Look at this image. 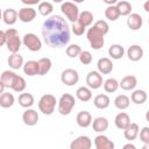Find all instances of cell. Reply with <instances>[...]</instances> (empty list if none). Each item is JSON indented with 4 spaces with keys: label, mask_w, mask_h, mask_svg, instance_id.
<instances>
[{
    "label": "cell",
    "mask_w": 149,
    "mask_h": 149,
    "mask_svg": "<svg viewBox=\"0 0 149 149\" xmlns=\"http://www.w3.org/2000/svg\"><path fill=\"white\" fill-rule=\"evenodd\" d=\"M22 3L27 5V6H34V5H37L41 2V0H21Z\"/></svg>",
    "instance_id": "46"
},
{
    "label": "cell",
    "mask_w": 149,
    "mask_h": 149,
    "mask_svg": "<svg viewBox=\"0 0 149 149\" xmlns=\"http://www.w3.org/2000/svg\"><path fill=\"white\" fill-rule=\"evenodd\" d=\"M105 16L107 20L109 21H116L120 17V13L119 9L116 7V5H111L105 9Z\"/></svg>",
    "instance_id": "36"
},
{
    "label": "cell",
    "mask_w": 149,
    "mask_h": 149,
    "mask_svg": "<svg viewBox=\"0 0 149 149\" xmlns=\"http://www.w3.org/2000/svg\"><path fill=\"white\" fill-rule=\"evenodd\" d=\"M143 9L149 13V0H147V1L143 3Z\"/></svg>",
    "instance_id": "48"
},
{
    "label": "cell",
    "mask_w": 149,
    "mask_h": 149,
    "mask_svg": "<svg viewBox=\"0 0 149 149\" xmlns=\"http://www.w3.org/2000/svg\"><path fill=\"white\" fill-rule=\"evenodd\" d=\"M86 84L91 90H98L104 85V80H102V76L101 73L97 70L90 71L86 76Z\"/></svg>",
    "instance_id": "9"
},
{
    "label": "cell",
    "mask_w": 149,
    "mask_h": 149,
    "mask_svg": "<svg viewBox=\"0 0 149 149\" xmlns=\"http://www.w3.org/2000/svg\"><path fill=\"white\" fill-rule=\"evenodd\" d=\"M17 100H19V105L23 108H30L35 102L34 95L31 93H21Z\"/></svg>",
    "instance_id": "29"
},
{
    "label": "cell",
    "mask_w": 149,
    "mask_h": 149,
    "mask_svg": "<svg viewBox=\"0 0 149 149\" xmlns=\"http://www.w3.org/2000/svg\"><path fill=\"white\" fill-rule=\"evenodd\" d=\"M113 68H114L113 62L108 57L99 58V61L97 63V69H98V71L101 74H108V73H111L113 71Z\"/></svg>",
    "instance_id": "13"
},
{
    "label": "cell",
    "mask_w": 149,
    "mask_h": 149,
    "mask_svg": "<svg viewBox=\"0 0 149 149\" xmlns=\"http://www.w3.org/2000/svg\"><path fill=\"white\" fill-rule=\"evenodd\" d=\"M42 37L47 45L51 48H63L70 42V27L65 19L59 15H51L48 17L41 28Z\"/></svg>",
    "instance_id": "1"
},
{
    "label": "cell",
    "mask_w": 149,
    "mask_h": 149,
    "mask_svg": "<svg viewBox=\"0 0 149 149\" xmlns=\"http://www.w3.org/2000/svg\"><path fill=\"white\" fill-rule=\"evenodd\" d=\"M52 1H54V2H56V3H61L63 0H52Z\"/></svg>",
    "instance_id": "53"
},
{
    "label": "cell",
    "mask_w": 149,
    "mask_h": 149,
    "mask_svg": "<svg viewBox=\"0 0 149 149\" xmlns=\"http://www.w3.org/2000/svg\"><path fill=\"white\" fill-rule=\"evenodd\" d=\"M139 135L142 143H149V127H143L140 130Z\"/></svg>",
    "instance_id": "44"
},
{
    "label": "cell",
    "mask_w": 149,
    "mask_h": 149,
    "mask_svg": "<svg viewBox=\"0 0 149 149\" xmlns=\"http://www.w3.org/2000/svg\"><path fill=\"white\" fill-rule=\"evenodd\" d=\"M104 34H101L98 29H95L94 27H91L87 29L86 31V37L87 41L90 42V45L92 49L94 50H100L104 44H105V40H104Z\"/></svg>",
    "instance_id": "5"
},
{
    "label": "cell",
    "mask_w": 149,
    "mask_h": 149,
    "mask_svg": "<svg viewBox=\"0 0 149 149\" xmlns=\"http://www.w3.org/2000/svg\"><path fill=\"white\" fill-rule=\"evenodd\" d=\"M148 22H149V21H148Z\"/></svg>",
    "instance_id": "54"
},
{
    "label": "cell",
    "mask_w": 149,
    "mask_h": 149,
    "mask_svg": "<svg viewBox=\"0 0 149 149\" xmlns=\"http://www.w3.org/2000/svg\"><path fill=\"white\" fill-rule=\"evenodd\" d=\"M22 43L28 50H30L33 52H37L42 48V42H41L40 37H37V35L34 33L24 34L22 37Z\"/></svg>",
    "instance_id": "7"
},
{
    "label": "cell",
    "mask_w": 149,
    "mask_h": 149,
    "mask_svg": "<svg viewBox=\"0 0 149 149\" xmlns=\"http://www.w3.org/2000/svg\"><path fill=\"white\" fill-rule=\"evenodd\" d=\"M6 42H7L6 31L5 30H1L0 31V45H6Z\"/></svg>",
    "instance_id": "45"
},
{
    "label": "cell",
    "mask_w": 149,
    "mask_h": 149,
    "mask_svg": "<svg viewBox=\"0 0 149 149\" xmlns=\"http://www.w3.org/2000/svg\"><path fill=\"white\" fill-rule=\"evenodd\" d=\"M56 104H58V101L56 100L55 95H52L50 93H47V94H43L40 98V100H38V109L44 115H51L55 112Z\"/></svg>",
    "instance_id": "2"
},
{
    "label": "cell",
    "mask_w": 149,
    "mask_h": 149,
    "mask_svg": "<svg viewBox=\"0 0 149 149\" xmlns=\"http://www.w3.org/2000/svg\"><path fill=\"white\" fill-rule=\"evenodd\" d=\"M123 148H125V149H128V148H130V149H135V146H134L133 143H127V144L123 146Z\"/></svg>",
    "instance_id": "49"
},
{
    "label": "cell",
    "mask_w": 149,
    "mask_h": 149,
    "mask_svg": "<svg viewBox=\"0 0 149 149\" xmlns=\"http://www.w3.org/2000/svg\"><path fill=\"white\" fill-rule=\"evenodd\" d=\"M37 10L42 16H49V15H51V13L54 10V6L49 1H42L38 3Z\"/></svg>",
    "instance_id": "35"
},
{
    "label": "cell",
    "mask_w": 149,
    "mask_h": 149,
    "mask_svg": "<svg viewBox=\"0 0 149 149\" xmlns=\"http://www.w3.org/2000/svg\"><path fill=\"white\" fill-rule=\"evenodd\" d=\"M143 149H149V143H143Z\"/></svg>",
    "instance_id": "51"
},
{
    "label": "cell",
    "mask_w": 149,
    "mask_h": 149,
    "mask_svg": "<svg viewBox=\"0 0 149 149\" xmlns=\"http://www.w3.org/2000/svg\"><path fill=\"white\" fill-rule=\"evenodd\" d=\"M65 52H66V55H68L69 57L74 58V57H78V56L80 55L81 48H80V45H78V44H70V45L66 47Z\"/></svg>",
    "instance_id": "40"
},
{
    "label": "cell",
    "mask_w": 149,
    "mask_h": 149,
    "mask_svg": "<svg viewBox=\"0 0 149 149\" xmlns=\"http://www.w3.org/2000/svg\"><path fill=\"white\" fill-rule=\"evenodd\" d=\"M76 122L81 128H87L92 125V115L87 111H80L76 116Z\"/></svg>",
    "instance_id": "16"
},
{
    "label": "cell",
    "mask_w": 149,
    "mask_h": 149,
    "mask_svg": "<svg viewBox=\"0 0 149 149\" xmlns=\"http://www.w3.org/2000/svg\"><path fill=\"white\" fill-rule=\"evenodd\" d=\"M22 121L26 126L33 127L38 122V113L33 108H26L22 114Z\"/></svg>",
    "instance_id": "11"
},
{
    "label": "cell",
    "mask_w": 149,
    "mask_h": 149,
    "mask_svg": "<svg viewBox=\"0 0 149 149\" xmlns=\"http://www.w3.org/2000/svg\"><path fill=\"white\" fill-rule=\"evenodd\" d=\"M126 52H127V57H128L129 61H132V62H137V61H140V59L143 57V54H144L143 49H142L140 45H137V44L130 45V47L127 49Z\"/></svg>",
    "instance_id": "15"
},
{
    "label": "cell",
    "mask_w": 149,
    "mask_h": 149,
    "mask_svg": "<svg viewBox=\"0 0 149 149\" xmlns=\"http://www.w3.org/2000/svg\"><path fill=\"white\" fill-rule=\"evenodd\" d=\"M76 106V99L73 95H71L70 93H64L61 95L58 104H57V109L58 113L61 115H69L73 107Z\"/></svg>",
    "instance_id": "4"
},
{
    "label": "cell",
    "mask_w": 149,
    "mask_h": 149,
    "mask_svg": "<svg viewBox=\"0 0 149 149\" xmlns=\"http://www.w3.org/2000/svg\"><path fill=\"white\" fill-rule=\"evenodd\" d=\"M94 147L97 149H113L114 142H112L106 135L100 134L94 139Z\"/></svg>",
    "instance_id": "17"
},
{
    "label": "cell",
    "mask_w": 149,
    "mask_h": 149,
    "mask_svg": "<svg viewBox=\"0 0 149 149\" xmlns=\"http://www.w3.org/2000/svg\"><path fill=\"white\" fill-rule=\"evenodd\" d=\"M72 2H74V3H81V2H84L85 0H71Z\"/></svg>",
    "instance_id": "50"
},
{
    "label": "cell",
    "mask_w": 149,
    "mask_h": 149,
    "mask_svg": "<svg viewBox=\"0 0 149 149\" xmlns=\"http://www.w3.org/2000/svg\"><path fill=\"white\" fill-rule=\"evenodd\" d=\"M85 30H86V27H85V26H83L81 23H79L78 21L72 23L71 31H72L74 35H77V36H81V35L85 33Z\"/></svg>",
    "instance_id": "43"
},
{
    "label": "cell",
    "mask_w": 149,
    "mask_h": 149,
    "mask_svg": "<svg viewBox=\"0 0 149 149\" xmlns=\"http://www.w3.org/2000/svg\"><path fill=\"white\" fill-rule=\"evenodd\" d=\"M78 22L81 23L85 27H90L93 22V14L90 10H83L79 13V17H78Z\"/></svg>",
    "instance_id": "34"
},
{
    "label": "cell",
    "mask_w": 149,
    "mask_h": 149,
    "mask_svg": "<svg viewBox=\"0 0 149 149\" xmlns=\"http://www.w3.org/2000/svg\"><path fill=\"white\" fill-rule=\"evenodd\" d=\"M114 123H115L116 128L123 130V129H126L130 125V118H129V115L127 113L120 112L119 114H116V116L114 119Z\"/></svg>",
    "instance_id": "20"
},
{
    "label": "cell",
    "mask_w": 149,
    "mask_h": 149,
    "mask_svg": "<svg viewBox=\"0 0 149 149\" xmlns=\"http://www.w3.org/2000/svg\"><path fill=\"white\" fill-rule=\"evenodd\" d=\"M108 126H109L108 120L104 116H98L92 121V128L97 133H104L105 130H107Z\"/></svg>",
    "instance_id": "23"
},
{
    "label": "cell",
    "mask_w": 149,
    "mask_h": 149,
    "mask_svg": "<svg viewBox=\"0 0 149 149\" xmlns=\"http://www.w3.org/2000/svg\"><path fill=\"white\" fill-rule=\"evenodd\" d=\"M51 66H52V62L50 58H48V57L40 58L38 59V74L40 76L47 74L50 71Z\"/></svg>",
    "instance_id": "31"
},
{
    "label": "cell",
    "mask_w": 149,
    "mask_h": 149,
    "mask_svg": "<svg viewBox=\"0 0 149 149\" xmlns=\"http://www.w3.org/2000/svg\"><path fill=\"white\" fill-rule=\"evenodd\" d=\"M120 87V83L115 78H108L104 81V90L107 93H113Z\"/></svg>",
    "instance_id": "38"
},
{
    "label": "cell",
    "mask_w": 149,
    "mask_h": 149,
    "mask_svg": "<svg viewBox=\"0 0 149 149\" xmlns=\"http://www.w3.org/2000/svg\"><path fill=\"white\" fill-rule=\"evenodd\" d=\"M6 31V35H7V42H6V47L8 49V51L10 54H14V52H19L21 45L23 44L22 43V40L20 38L19 36V33L16 29L14 28H8Z\"/></svg>",
    "instance_id": "3"
},
{
    "label": "cell",
    "mask_w": 149,
    "mask_h": 149,
    "mask_svg": "<svg viewBox=\"0 0 149 149\" xmlns=\"http://www.w3.org/2000/svg\"><path fill=\"white\" fill-rule=\"evenodd\" d=\"M26 86H27V83H26L24 78L19 76V74H16L9 88H12L15 92H23L26 90Z\"/></svg>",
    "instance_id": "33"
},
{
    "label": "cell",
    "mask_w": 149,
    "mask_h": 149,
    "mask_svg": "<svg viewBox=\"0 0 149 149\" xmlns=\"http://www.w3.org/2000/svg\"><path fill=\"white\" fill-rule=\"evenodd\" d=\"M15 102V98L12 93L9 92H2L0 95V106L2 108H9L14 105Z\"/></svg>",
    "instance_id": "32"
},
{
    "label": "cell",
    "mask_w": 149,
    "mask_h": 149,
    "mask_svg": "<svg viewBox=\"0 0 149 149\" xmlns=\"http://www.w3.org/2000/svg\"><path fill=\"white\" fill-rule=\"evenodd\" d=\"M36 10L31 7H23L21 9H19V20L24 22V23H28V22H31L35 17H36Z\"/></svg>",
    "instance_id": "14"
},
{
    "label": "cell",
    "mask_w": 149,
    "mask_h": 149,
    "mask_svg": "<svg viewBox=\"0 0 149 149\" xmlns=\"http://www.w3.org/2000/svg\"><path fill=\"white\" fill-rule=\"evenodd\" d=\"M61 81L66 86H73L79 81V73L74 69H65L61 73Z\"/></svg>",
    "instance_id": "8"
},
{
    "label": "cell",
    "mask_w": 149,
    "mask_h": 149,
    "mask_svg": "<svg viewBox=\"0 0 149 149\" xmlns=\"http://www.w3.org/2000/svg\"><path fill=\"white\" fill-rule=\"evenodd\" d=\"M61 10L62 13L65 15V17L70 21V22H77L78 17H79V8L77 6V3L72 2V1H65L62 2L61 5Z\"/></svg>",
    "instance_id": "6"
},
{
    "label": "cell",
    "mask_w": 149,
    "mask_h": 149,
    "mask_svg": "<svg viewBox=\"0 0 149 149\" xmlns=\"http://www.w3.org/2000/svg\"><path fill=\"white\" fill-rule=\"evenodd\" d=\"M76 97L80 101H84V102L90 101L92 99V91L88 86H80L76 91Z\"/></svg>",
    "instance_id": "26"
},
{
    "label": "cell",
    "mask_w": 149,
    "mask_h": 149,
    "mask_svg": "<svg viewBox=\"0 0 149 149\" xmlns=\"http://www.w3.org/2000/svg\"><path fill=\"white\" fill-rule=\"evenodd\" d=\"M78 58H79V62H80L81 64H84V65L91 64V63H92V59H93L92 54H91L88 50H81V52H80V55L78 56Z\"/></svg>",
    "instance_id": "41"
},
{
    "label": "cell",
    "mask_w": 149,
    "mask_h": 149,
    "mask_svg": "<svg viewBox=\"0 0 149 149\" xmlns=\"http://www.w3.org/2000/svg\"><path fill=\"white\" fill-rule=\"evenodd\" d=\"M23 72L24 74L33 77L38 74V61H27L23 64Z\"/></svg>",
    "instance_id": "24"
},
{
    "label": "cell",
    "mask_w": 149,
    "mask_h": 149,
    "mask_svg": "<svg viewBox=\"0 0 149 149\" xmlns=\"http://www.w3.org/2000/svg\"><path fill=\"white\" fill-rule=\"evenodd\" d=\"M129 105H130V98L127 97L126 94H119L114 99V106L120 111H123V109L128 108Z\"/></svg>",
    "instance_id": "30"
},
{
    "label": "cell",
    "mask_w": 149,
    "mask_h": 149,
    "mask_svg": "<svg viewBox=\"0 0 149 149\" xmlns=\"http://www.w3.org/2000/svg\"><path fill=\"white\" fill-rule=\"evenodd\" d=\"M143 24V19L139 13H130L127 19V26L130 30H139Z\"/></svg>",
    "instance_id": "12"
},
{
    "label": "cell",
    "mask_w": 149,
    "mask_h": 149,
    "mask_svg": "<svg viewBox=\"0 0 149 149\" xmlns=\"http://www.w3.org/2000/svg\"><path fill=\"white\" fill-rule=\"evenodd\" d=\"M147 92L144 90H134L132 95H130V100L132 102L136 104V105H142L147 101Z\"/></svg>",
    "instance_id": "28"
},
{
    "label": "cell",
    "mask_w": 149,
    "mask_h": 149,
    "mask_svg": "<svg viewBox=\"0 0 149 149\" xmlns=\"http://www.w3.org/2000/svg\"><path fill=\"white\" fill-rule=\"evenodd\" d=\"M139 133H140V127L135 122H130V125L126 129H123V136L129 142L130 141H134L139 136Z\"/></svg>",
    "instance_id": "19"
},
{
    "label": "cell",
    "mask_w": 149,
    "mask_h": 149,
    "mask_svg": "<svg viewBox=\"0 0 149 149\" xmlns=\"http://www.w3.org/2000/svg\"><path fill=\"white\" fill-rule=\"evenodd\" d=\"M23 64H24L23 57L19 52L10 54V56L8 57V65L13 70H19V69L23 68Z\"/></svg>",
    "instance_id": "22"
},
{
    "label": "cell",
    "mask_w": 149,
    "mask_h": 149,
    "mask_svg": "<svg viewBox=\"0 0 149 149\" xmlns=\"http://www.w3.org/2000/svg\"><path fill=\"white\" fill-rule=\"evenodd\" d=\"M106 5H108V6H111V5H116L118 3V0H102Z\"/></svg>",
    "instance_id": "47"
},
{
    "label": "cell",
    "mask_w": 149,
    "mask_h": 149,
    "mask_svg": "<svg viewBox=\"0 0 149 149\" xmlns=\"http://www.w3.org/2000/svg\"><path fill=\"white\" fill-rule=\"evenodd\" d=\"M19 19V12L13 8H7L2 12V20L7 26H13Z\"/></svg>",
    "instance_id": "18"
},
{
    "label": "cell",
    "mask_w": 149,
    "mask_h": 149,
    "mask_svg": "<svg viewBox=\"0 0 149 149\" xmlns=\"http://www.w3.org/2000/svg\"><path fill=\"white\" fill-rule=\"evenodd\" d=\"M125 48L121 44H113L108 49V55L112 59H121L125 56Z\"/></svg>",
    "instance_id": "27"
},
{
    "label": "cell",
    "mask_w": 149,
    "mask_h": 149,
    "mask_svg": "<svg viewBox=\"0 0 149 149\" xmlns=\"http://www.w3.org/2000/svg\"><path fill=\"white\" fill-rule=\"evenodd\" d=\"M116 7L119 9V13H120V16H128L130 13H132V5L128 2V1H118L116 3Z\"/></svg>",
    "instance_id": "39"
},
{
    "label": "cell",
    "mask_w": 149,
    "mask_h": 149,
    "mask_svg": "<svg viewBox=\"0 0 149 149\" xmlns=\"http://www.w3.org/2000/svg\"><path fill=\"white\" fill-rule=\"evenodd\" d=\"M111 104V99L107 94H98L93 99V105L98 109H106Z\"/></svg>",
    "instance_id": "25"
},
{
    "label": "cell",
    "mask_w": 149,
    "mask_h": 149,
    "mask_svg": "<svg viewBox=\"0 0 149 149\" xmlns=\"http://www.w3.org/2000/svg\"><path fill=\"white\" fill-rule=\"evenodd\" d=\"M91 147H92V141L86 135H80L70 143L71 149H90Z\"/></svg>",
    "instance_id": "10"
},
{
    "label": "cell",
    "mask_w": 149,
    "mask_h": 149,
    "mask_svg": "<svg viewBox=\"0 0 149 149\" xmlns=\"http://www.w3.org/2000/svg\"><path fill=\"white\" fill-rule=\"evenodd\" d=\"M146 120L149 122V111H147V113H146Z\"/></svg>",
    "instance_id": "52"
},
{
    "label": "cell",
    "mask_w": 149,
    "mask_h": 149,
    "mask_svg": "<svg viewBox=\"0 0 149 149\" xmlns=\"http://www.w3.org/2000/svg\"><path fill=\"white\" fill-rule=\"evenodd\" d=\"M137 85V79L135 76L133 74H128V76H125L121 81H120V87L125 91H130V90H134Z\"/></svg>",
    "instance_id": "21"
},
{
    "label": "cell",
    "mask_w": 149,
    "mask_h": 149,
    "mask_svg": "<svg viewBox=\"0 0 149 149\" xmlns=\"http://www.w3.org/2000/svg\"><path fill=\"white\" fill-rule=\"evenodd\" d=\"M16 73L10 71V70H5L2 73H1V77H0V81L6 86V87H10L14 78H15Z\"/></svg>",
    "instance_id": "37"
},
{
    "label": "cell",
    "mask_w": 149,
    "mask_h": 149,
    "mask_svg": "<svg viewBox=\"0 0 149 149\" xmlns=\"http://www.w3.org/2000/svg\"><path fill=\"white\" fill-rule=\"evenodd\" d=\"M93 27L95 29H98L104 35H106L109 31V26H108V23L105 20H98V21H95V23L93 24Z\"/></svg>",
    "instance_id": "42"
}]
</instances>
